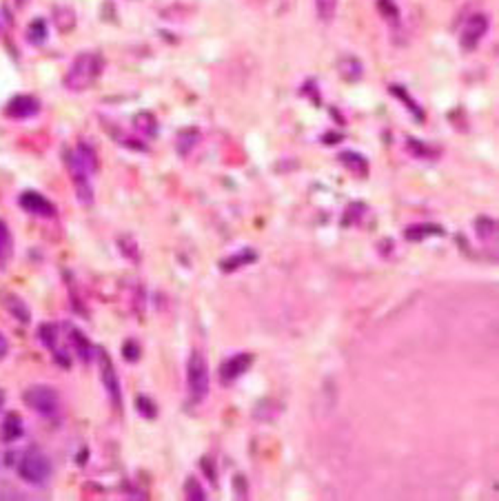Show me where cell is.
<instances>
[{"label": "cell", "mask_w": 499, "mask_h": 501, "mask_svg": "<svg viewBox=\"0 0 499 501\" xmlns=\"http://www.w3.org/2000/svg\"><path fill=\"white\" fill-rule=\"evenodd\" d=\"M103 69H105L103 56L96 52H83L74 58L72 67L67 69L63 85L67 92L80 94V92H85V89L94 87V83L100 78V74H103Z\"/></svg>", "instance_id": "1"}, {"label": "cell", "mask_w": 499, "mask_h": 501, "mask_svg": "<svg viewBox=\"0 0 499 501\" xmlns=\"http://www.w3.org/2000/svg\"><path fill=\"white\" fill-rule=\"evenodd\" d=\"M16 470H18V477L25 484L36 488L47 486L49 479H52V462H49V457L40 448H27L20 455Z\"/></svg>", "instance_id": "2"}, {"label": "cell", "mask_w": 499, "mask_h": 501, "mask_svg": "<svg viewBox=\"0 0 499 501\" xmlns=\"http://www.w3.org/2000/svg\"><path fill=\"white\" fill-rule=\"evenodd\" d=\"M209 366L202 353L193 350L189 355L187 362V390H189V402L191 404H202L209 395Z\"/></svg>", "instance_id": "3"}, {"label": "cell", "mask_w": 499, "mask_h": 501, "mask_svg": "<svg viewBox=\"0 0 499 501\" xmlns=\"http://www.w3.org/2000/svg\"><path fill=\"white\" fill-rule=\"evenodd\" d=\"M63 160H65V167L69 175H72V182H74V189H76V195L80 200V204L83 206H92L94 204V186H92V173L87 171L83 167V162L78 160V156L74 151H67L63 153Z\"/></svg>", "instance_id": "4"}, {"label": "cell", "mask_w": 499, "mask_h": 501, "mask_svg": "<svg viewBox=\"0 0 499 501\" xmlns=\"http://www.w3.org/2000/svg\"><path fill=\"white\" fill-rule=\"evenodd\" d=\"M25 404L34 410V413L43 415V417H52L60 410V395L54 386L47 384H36L29 386L23 393Z\"/></svg>", "instance_id": "5"}, {"label": "cell", "mask_w": 499, "mask_h": 501, "mask_svg": "<svg viewBox=\"0 0 499 501\" xmlns=\"http://www.w3.org/2000/svg\"><path fill=\"white\" fill-rule=\"evenodd\" d=\"M96 357L100 364V379H103V386L107 390L109 399H112L116 410H123V386H120V377H118V370L112 362V357H109V353L103 348H96Z\"/></svg>", "instance_id": "6"}, {"label": "cell", "mask_w": 499, "mask_h": 501, "mask_svg": "<svg viewBox=\"0 0 499 501\" xmlns=\"http://www.w3.org/2000/svg\"><path fill=\"white\" fill-rule=\"evenodd\" d=\"M488 25L491 23H488L486 14L468 16V20L462 27V32H459V47H462L464 52H473V49H477V45L482 43V38L488 32Z\"/></svg>", "instance_id": "7"}, {"label": "cell", "mask_w": 499, "mask_h": 501, "mask_svg": "<svg viewBox=\"0 0 499 501\" xmlns=\"http://www.w3.org/2000/svg\"><path fill=\"white\" fill-rule=\"evenodd\" d=\"M253 362H255L253 353H235L233 357L224 359L222 366H220V384L222 386L233 384L235 379H240L253 366Z\"/></svg>", "instance_id": "8"}, {"label": "cell", "mask_w": 499, "mask_h": 501, "mask_svg": "<svg viewBox=\"0 0 499 501\" xmlns=\"http://www.w3.org/2000/svg\"><path fill=\"white\" fill-rule=\"evenodd\" d=\"M38 339L43 342V346L49 350V353L54 355L56 362L63 366V368H69L72 366V359H69V355L65 353L63 348L58 346L60 342V330H58V324H52V322H45V324H40L38 326Z\"/></svg>", "instance_id": "9"}, {"label": "cell", "mask_w": 499, "mask_h": 501, "mask_svg": "<svg viewBox=\"0 0 499 501\" xmlns=\"http://www.w3.org/2000/svg\"><path fill=\"white\" fill-rule=\"evenodd\" d=\"M18 204L23 211L32 213V215H38V217H56V206L49 202V200L38 193V191H25L23 195L18 198Z\"/></svg>", "instance_id": "10"}, {"label": "cell", "mask_w": 499, "mask_h": 501, "mask_svg": "<svg viewBox=\"0 0 499 501\" xmlns=\"http://www.w3.org/2000/svg\"><path fill=\"white\" fill-rule=\"evenodd\" d=\"M40 111V100L34 98V96H16L7 103L5 107V114L14 120H25V118H32Z\"/></svg>", "instance_id": "11"}, {"label": "cell", "mask_w": 499, "mask_h": 501, "mask_svg": "<svg viewBox=\"0 0 499 501\" xmlns=\"http://www.w3.org/2000/svg\"><path fill=\"white\" fill-rule=\"evenodd\" d=\"M25 435V424H23V417H20L16 410L12 413H7L3 417V422H0V442L3 444H14L18 442L20 437Z\"/></svg>", "instance_id": "12"}, {"label": "cell", "mask_w": 499, "mask_h": 501, "mask_svg": "<svg viewBox=\"0 0 499 501\" xmlns=\"http://www.w3.org/2000/svg\"><path fill=\"white\" fill-rule=\"evenodd\" d=\"M67 330H69V342H72L74 353L80 357V362L89 364V362H92V359L96 357V348L92 346V342H89L87 335L83 333V330H78V328L72 326V324H67Z\"/></svg>", "instance_id": "13"}, {"label": "cell", "mask_w": 499, "mask_h": 501, "mask_svg": "<svg viewBox=\"0 0 499 501\" xmlns=\"http://www.w3.org/2000/svg\"><path fill=\"white\" fill-rule=\"evenodd\" d=\"M257 250L253 248H240L235 255H229L224 259H220V270L222 273H235L237 268H242V266H248V264H255L257 262Z\"/></svg>", "instance_id": "14"}, {"label": "cell", "mask_w": 499, "mask_h": 501, "mask_svg": "<svg viewBox=\"0 0 499 501\" xmlns=\"http://www.w3.org/2000/svg\"><path fill=\"white\" fill-rule=\"evenodd\" d=\"M446 231L442 224H433V222H426V224H411L404 228V239L408 242H422L426 237H444Z\"/></svg>", "instance_id": "15"}, {"label": "cell", "mask_w": 499, "mask_h": 501, "mask_svg": "<svg viewBox=\"0 0 499 501\" xmlns=\"http://www.w3.org/2000/svg\"><path fill=\"white\" fill-rule=\"evenodd\" d=\"M337 72L346 83H357V80H362V76H364V65H362V60L355 56H342L337 60Z\"/></svg>", "instance_id": "16"}, {"label": "cell", "mask_w": 499, "mask_h": 501, "mask_svg": "<svg viewBox=\"0 0 499 501\" xmlns=\"http://www.w3.org/2000/svg\"><path fill=\"white\" fill-rule=\"evenodd\" d=\"M3 306L9 310V315H14L20 324H29L32 322V310L25 304L23 297H18L14 293H5L3 295Z\"/></svg>", "instance_id": "17"}, {"label": "cell", "mask_w": 499, "mask_h": 501, "mask_svg": "<svg viewBox=\"0 0 499 501\" xmlns=\"http://www.w3.org/2000/svg\"><path fill=\"white\" fill-rule=\"evenodd\" d=\"M337 160H339V164L346 167L353 175L366 178V173H368V160L362 153H357V151H342V153L337 156Z\"/></svg>", "instance_id": "18"}, {"label": "cell", "mask_w": 499, "mask_h": 501, "mask_svg": "<svg viewBox=\"0 0 499 501\" xmlns=\"http://www.w3.org/2000/svg\"><path fill=\"white\" fill-rule=\"evenodd\" d=\"M14 257V237L5 220H0V270H7Z\"/></svg>", "instance_id": "19"}, {"label": "cell", "mask_w": 499, "mask_h": 501, "mask_svg": "<svg viewBox=\"0 0 499 501\" xmlns=\"http://www.w3.org/2000/svg\"><path fill=\"white\" fill-rule=\"evenodd\" d=\"M74 153L78 156V160H80V162H83V167H85L92 175L100 169L98 153H96V149H94L92 145H89V142H80V145L76 147V151H74Z\"/></svg>", "instance_id": "20"}, {"label": "cell", "mask_w": 499, "mask_h": 501, "mask_svg": "<svg viewBox=\"0 0 499 501\" xmlns=\"http://www.w3.org/2000/svg\"><path fill=\"white\" fill-rule=\"evenodd\" d=\"M388 92H391V94H393L395 98H399V100H402V103H404V105L408 107V111L413 114V118L417 120V122H424V120H426V114H424V109H422V107H419V105L415 103V100L411 98V94H408L404 87H399V85H391V87H388Z\"/></svg>", "instance_id": "21"}, {"label": "cell", "mask_w": 499, "mask_h": 501, "mask_svg": "<svg viewBox=\"0 0 499 501\" xmlns=\"http://www.w3.org/2000/svg\"><path fill=\"white\" fill-rule=\"evenodd\" d=\"M54 25L60 34H67V32H72V29L76 27V14H74V9L72 7H65V5H60L54 9Z\"/></svg>", "instance_id": "22"}, {"label": "cell", "mask_w": 499, "mask_h": 501, "mask_svg": "<svg viewBox=\"0 0 499 501\" xmlns=\"http://www.w3.org/2000/svg\"><path fill=\"white\" fill-rule=\"evenodd\" d=\"M134 125H136L138 131L142 136H147V138H156L158 136V120L153 118V114H149V111L138 114L134 118Z\"/></svg>", "instance_id": "23"}, {"label": "cell", "mask_w": 499, "mask_h": 501, "mask_svg": "<svg viewBox=\"0 0 499 501\" xmlns=\"http://www.w3.org/2000/svg\"><path fill=\"white\" fill-rule=\"evenodd\" d=\"M198 140H200L198 129H182V131L178 134V140H176L178 153H180V156H187V153L191 151V149L198 145Z\"/></svg>", "instance_id": "24"}, {"label": "cell", "mask_w": 499, "mask_h": 501, "mask_svg": "<svg viewBox=\"0 0 499 501\" xmlns=\"http://www.w3.org/2000/svg\"><path fill=\"white\" fill-rule=\"evenodd\" d=\"M47 23L43 18H36L32 25H29V29H27V40L32 45H43L45 40H47Z\"/></svg>", "instance_id": "25"}, {"label": "cell", "mask_w": 499, "mask_h": 501, "mask_svg": "<svg viewBox=\"0 0 499 501\" xmlns=\"http://www.w3.org/2000/svg\"><path fill=\"white\" fill-rule=\"evenodd\" d=\"M136 410H138V415L145 417V419H156L158 417V406H156L153 399L147 397V395L136 397Z\"/></svg>", "instance_id": "26"}, {"label": "cell", "mask_w": 499, "mask_h": 501, "mask_svg": "<svg viewBox=\"0 0 499 501\" xmlns=\"http://www.w3.org/2000/svg\"><path fill=\"white\" fill-rule=\"evenodd\" d=\"M315 12L322 23H331L337 14V0H315Z\"/></svg>", "instance_id": "27"}, {"label": "cell", "mask_w": 499, "mask_h": 501, "mask_svg": "<svg viewBox=\"0 0 499 501\" xmlns=\"http://www.w3.org/2000/svg\"><path fill=\"white\" fill-rule=\"evenodd\" d=\"M475 231L482 239H491L497 233V222H495V220H491V217H486V215H479L475 220Z\"/></svg>", "instance_id": "28"}, {"label": "cell", "mask_w": 499, "mask_h": 501, "mask_svg": "<svg viewBox=\"0 0 499 501\" xmlns=\"http://www.w3.org/2000/svg\"><path fill=\"white\" fill-rule=\"evenodd\" d=\"M184 497L189 501H206V490L200 486L195 477H187L184 482Z\"/></svg>", "instance_id": "29"}, {"label": "cell", "mask_w": 499, "mask_h": 501, "mask_svg": "<svg viewBox=\"0 0 499 501\" xmlns=\"http://www.w3.org/2000/svg\"><path fill=\"white\" fill-rule=\"evenodd\" d=\"M406 149L415 158H435L437 156L435 149H431V147L424 145V142H419V140H415V138H406Z\"/></svg>", "instance_id": "30"}, {"label": "cell", "mask_w": 499, "mask_h": 501, "mask_svg": "<svg viewBox=\"0 0 499 501\" xmlns=\"http://www.w3.org/2000/svg\"><path fill=\"white\" fill-rule=\"evenodd\" d=\"M377 9L379 14H382L386 20H391V23H399V9L393 0H377Z\"/></svg>", "instance_id": "31"}, {"label": "cell", "mask_w": 499, "mask_h": 501, "mask_svg": "<svg viewBox=\"0 0 499 501\" xmlns=\"http://www.w3.org/2000/svg\"><path fill=\"white\" fill-rule=\"evenodd\" d=\"M140 355H142V348H140V344L136 342V339H127V342L123 344V357L127 359L129 364H136Z\"/></svg>", "instance_id": "32"}, {"label": "cell", "mask_w": 499, "mask_h": 501, "mask_svg": "<svg viewBox=\"0 0 499 501\" xmlns=\"http://www.w3.org/2000/svg\"><path fill=\"white\" fill-rule=\"evenodd\" d=\"M364 209H366V204H362V202H355V204H351L346 209V215H344V220H342V226H348V224H355L359 217L364 215Z\"/></svg>", "instance_id": "33"}, {"label": "cell", "mask_w": 499, "mask_h": 501, "mask_svg": "<svg viewBox=\"0 0 499 501\" xmlns=\"http://www.w3.org/2000/svg\"><path fill=\"white\" fill-rule=\"evenodd\" d=\"M200 468H202V473L206 475V479L211 482L213 486H217V470H215V464L211 457H202L200 459Z\"/></svg>", "instance_id": "34"}, {"label": "cell", "mask_w": 499, "mask_h": 501, "mask_svg": "<svg viewBox=\"0 0 499 501\" xmlns=\"http://www.w3.org/2000/svg\"><path fill=\"white\" fill-rule=\"evenodd\" d=\"M233 484H235V493H237V497L240 499H244L246 497V484H244V477L242 475H235V479H233Z\"/></svg>", "instance_id": "35"}, {"label": "cell", "mask_w": 499, "mask_h": 501, "mask_svg": "<svg viewBox=\"0 0 499 501\" xmlns=\"http://www.w3.org/2000/svg\"><path fill=\"white\" fill-rule=\"evenodd\" d=\"M9 353V342H7V337L0 333V359H5Z\"/></svg>", "instance_id": "36"}, {"label": "cell", "mask_w": 499, "mask_h": 501, "mask_svg": "<svg viewBox=\"0 0 499 501\" xmlns=\"http://www.w3.org/2000/svg\"><path fill=\"white\" fill-rule=\"evenodd\" d=\"M339 140H342V136L339 134H328V136H324V145H333V142H339Z\"/></svg>", "instance_id": "37"}, {"label": "cell", "mask_w": 499, "mask_h": 501, "mask_svg": "<svg viewBox=\"0 0 499 501\" xmlns=\"http://www.w3.org/2000/svg\"><path fill=\"white\" fill-rule=\"evenodd\" d=\"M5 399H7V395H5V390L0 388V413H3V408H5Z\"/></svg>", "instance_id": "38"}]
</instances>
